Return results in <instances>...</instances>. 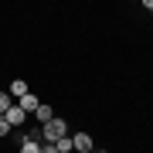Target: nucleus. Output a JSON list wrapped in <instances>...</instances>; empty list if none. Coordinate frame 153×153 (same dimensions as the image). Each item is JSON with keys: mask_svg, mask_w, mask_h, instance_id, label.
Here are the masks:
<instances>
[{"mask_svg": "<svg viewBox=\"0 0 153 153\" xmlns=\"http://www.w3.org/2000/svg\"><path fill=\"white\" fill-rule=\"evenodd\" d=\"M61 136H68V123L65 119H48L41 126V143H58Z\"/></svg>", "mask_w": 153, "mask_h": 153, "instance_id": "1", "label": "nucleus"}, {"mask_svg": "<svg viewBox=\"0 0 153 153\" xmlns=\"http://www.w3.org/2000/svg\"><path fill=\"white\" fill-rule=\"evenodd\" d=\"M71 143H75V153H92L95 150V140L88 136V133H82V129L71 133Z\"/></svg>", "mask_w": 153, "mask_h": 153, "instance_id": "2", "label": "nucleus"}, {"mask_svg": "<svg viewBox=\"0 0 153 153\" xmlns=\"http://www.w3.org/2000/svg\"><path fill=\"white\" fill-rule=\"evenodd\" d=\"M4 119H7V123H10V129H21V126H24V123H27V112H24V109H17V102H14V105H10V109H7V112H4Z\"/></svg>", "mask_w": 153, "mask_h": 153, "instance_id": "3", "label": "nucleus"}, {"mask_svg": "<svg viewBox=\"0 0 153 153\" xmlns=\"http://www.w3.org/2000/svg\"><path fill=\"white\" fill-rule=\"evenodd\" d=\"M38 105H41V102H38V95H34V92H27V95H21V99H17V109H24L27 116L38 109Z\"/></svg>", "mask_w": 153, "mask_h": 153, "instance_id": "4", "label": "nucleus"}, {"mask_svg": "<svg viewBox=\"0 0 153 153\" xmlns=\"http://www.w3.org/2000/svg\"><path fill=\"white\" fill-rule=\"evenodd\" d=\"M7 95L17 102L21 95H27V82H24V78H14V82H10V88H7Z\"/></svg>", "mask_w": 153, "mask_h": 153, "instance_id": "5", "label": "nucleus"}, {"mask_svg": "<svg viewBox=\"0 0 153 153\" xmlns=\"http://www.w3.org/2000/svg\"><path fill=\"white\" fill-rule=\"evenodd\" d=\"M31 116H34V119H38V123L44 126V123H48V119H55V109H51L48 102H41V105H38V109H34Z\"/></svg>", "mask_w": 153, "mask_h": 153, "instance_id": "6", "label": "nucleus"}, {"mask_svg": "<svg viewBox=\"0 0 153 153\" xmlns=\"http://www.w3.org/2000/svg\"><path fill=\"white\" fill-rule=\"evenodd\" d=\"M55 150H58V153H75V143H71V133H68V136H61V140L55 143Z\"/></svg>", "mask_w": 153, "mask_h": 153, "instance_id": "7", "label": "nucleus"}, {"mask_svg": "<svg viewBox=\"0 0 153 153\" xmlns=\"http://www.w3.org/2000/svg\"><path fill=\"white\" fill-rule=\"evenodd\" d=\"M10 105H14V99L7 95V92H0V116H4L7 109H10Z\"/></svg>", "mask_w": 153, "mask_h": 153, "instance_id": "8", "label": "nucleus"}, {"mask_svg": "<svg viewBox=\"0 0 153 153\" xmlns=\"http://www.w3.org/2000/svg\"><path fill=\"white\" fill-rule=\"evenodd\" d=\"M10 133H14V129H10V123L0 116V140H4V136H10Z\"/></svg>", "mask_w": 153, "mask_h": 153, "instance_id": "9", "label": "nucleus"}, {"mask_svg": "<svg viewBox=\"0 0 153 153\" xmlns=\"http://www.w3.org/2000/svg\"><path fill=\"white\" fill-rule=\"evenodd\" d=\"M41 153H58V150H55V143H41Z\"/></svg>", "mask_w": 153, "mask_h": 153, "instance_id": "10", "label": "nucleus"}, {"mask_svg": "<svg viewBox=\"0 0 153 153\" xmlns=\"http://www.w3.org/2000/svg\"><path fill=\"white\" fill-rule=\"evenodd\" d=\"M92 153H109V150H92Z\"/></svg>", "mask_w": 153, "mask_h": 153, "instance_id": "11", "label": "nucleus"}]
</instances>
